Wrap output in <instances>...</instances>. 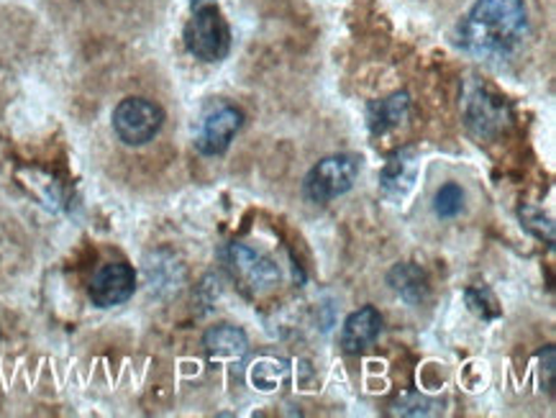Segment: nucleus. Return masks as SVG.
<instances>
[{"label": "nucleus", "instance_id": "1", "mask_svg": "<svg viewBox=\"0 0 556 418\" xmlns=\"http://www.w3.org/2000/svg\"><path fill=\"white\" fill-rule=\"evenodd\" d=\"M529 31L526 0H477L459 26L462 47L484 60L516 52Z\"/></svg>", "mask_w": 556, "mask_h": 418}, {"label": "nucleus", "instance_id": "2", "mask_svg": "<svg viewBox=\"0 0 556 418\" xmlns=\"http://www.w3.org/2000/svg\"><path fill=\"white\" fill-rule=\"evenodd\" d=\"M185 47L203 62H220L231 49V31L216 0H192V16L185 26Z\"/></svg>", "mask_w": 556, "mask_h": 418}, {"label": "nucleus", "instance_id": "3", "mask_svg": "<svg viewBox=\"0 0 556 418\" xmlns=\"http://www.w3.org/2000/svg\"><path fill=\"white\" fill-rule=\"evenodd\" d=\"M356 175H359V162L352 154H333L320 160L305 177V198L320 205L331 203L333 198L352 190Z\"/></svg>", "mask_w": 556, "mask_h": 418}, {"label": "nucleus", "instance_id": "4", "mask_svg": "<svg viewBox=\"0 0 556 418\" xmlns=\"http://www.w3.org/2000/svg\"><path fill=\"white\" fill-rule=\"evenodd\" d=\"M165 113L147 98H126L113 111V129L128 147H144L160 134Z\"/></svg>", "mask_w": 556, "mask_h": 418}, {"label": "nucleus", "instance_id": "5", "mask_svg": "<svg viewBox=\"0 0 556 418\" xmlns=\"http://www.w3.org/2000/svg\"><path fill=\"white\" fill-rule=\"evenodd\" d=\"M228 270H231L233 280L239 282V288L249 295H265L277 286L280 280V270L267 254L260 250H252L247 244H231L226 252Z\"/></svg>", "mask_w": 556, "mask_h": 418}, {"label": "nucleus", "instance_id": "6", "mask_svg": "<svg viewBox=\"0 0 556 418\" xmlns=\"http://www.w3.org/2000/svg\"><path fill=\"white\" fill-rule=\"evenodd\" d=\"M241 124H244V116H241V111L233 109V105L228 103L208 105L195 134L198 152L205 154V157L224 154L228 144H231V139L239 134Z\"/></svg>", "mask_w": 556, "mask_h": 418}, {"label": "nucleus", "instance_id": "7", "mask_svg": "<svg viewBox=\"0 0 556 418\" xmlns=\"http://www.w3.org/2000/svg\"><path fill=\"white\" fill-rule=\"evenodd\" d=\"M137 290V273L124 262H111L92 275L90 280V301L98 308H113L126 303Z\"/></svg>", "mask_w": 556, "mask_h": 418}, {"label": "nucleus", "instance_id": "8", "mask_svg": "<svg viewBox=\"0 0 556 418\" xmlns=\"http://www.w3.org/2000/svg\"><path fill=\"white\" fill-rule=\"evenodd\" d=\"M380 329H382L380 311L372 306L354 311V314L344 321V329H341V337H339L341 350L346 354L365 352L367 346L380 337Z\"/></svg>", "mask_w": 556, "mask_h": 418}, {"label": "nucleus", "instance_id": "9", "mask_svg": "<svg viewBox=\"0 0 556 418\" xmlns=\"http://www.w3.org/2000/svg\"><path fill=\"white\" fill-rule=\"evenodd\" d=\"M416 175H418L416 152H413V149H403V152H397L382 169L380 175L382 193L392 198V201H403V198L413 190V186H416Z\"/></svg>", "mask_w": 556, "mask_h": 418}, {"label": "nucleus", "instance_id": "10", "mask_svg": "<svg viewBox=\"0 0 556 418\" xmlns=\"http://www.w3.org/2000/svg\"><path fill=\"white\" fill-rule=\"evenodd\" d=\"M203 346L211 359H241L249 352V337L239 326L220 324L205 334Z\"/></svg>", "mask_w": 556, "mask_h": 418}, {"label": "nucleus", "instance_id": "11", "mask_svg": "<svg viewBox=\"0 0 556 418\" xmlns=\"http://www.w3.org/2000/svg\"><path fill=\"white\" fill-rule=\"evenodd\" d=\"M388 282L405 303H410V306H420V303H424L431 293L426 273L420 270L418 265H408V262H405V265L392 267L388 275Z\"/></svg>", "mask_w": 556, "mask_h": 418}, {"label": "nucleus", "instance_id": "12", "mask_svg": "<svg viewBox=\"0 0 556 418\" xmlns=\"http://www.w3.org/2000/svg\"><path fill=\"white\" fill-rule=\"evenodd\" d=\"M408 96L395 93L384 101H375L369 105V129L372 134H384L401 126L408 118Z\"/></svg>", "mask_w": 556, "mask_h": 418}, {"label": "nucleus", "instance_id": "13", "mask_svg": "<svg viewBox=\"0 0 556 418\" xmlns=\"http://www.w3.org/2000/svg\"><path fill=\"white\" fill-rule=\"evenodd\" d=\"M288 378H290L288 359L260 357L252 367H249V380H252V385L262 393L277 391V388H280Z\"/></svg>", "mask_w": 556, "mask_h": 418}, {"label": "nucleus", "instance_id": "14", "mask_svg": "<svg viewBox=\"0 0 556 418\" xmlns=\"http://www.w3.org/2000/svg\"><path fill=\"white\" fill-rule=\"evenodd\" d=\"M462 208H465V190L456 186V182H446L433 195V211H437L439 218L459 216Z\"/></svg>", "mask_w": 556, "mask_h": 418}, {"label": "nucleus", "instance_id": "15", "mask_svg": "<svg viewBox=\"0 0 556 418\" xmlns=\"http://www.w3.org/2000/svg\"><path fill=\"white\" fill-rule=\"evenodd\" d=\"M497 122H503V109L495 103V98H488L484 93L477 96L472 101V109H469V124H480V134H484L490 124Z\"/></svg>", "mask_w": 556, "mask_h": 418}, {"label": "nucleus", "instance_id": "16", "mask_svg": "<svg viewBox=\"0 0 556 418\" xmlns=\"http://www.w3.org/2000/svg\"><path fill=\"white\" fill-rule=\"evenodd\" d=\"M465 297H467L469 308H472L477 316L488 318V321H490V318L501 316V308H497V301H495L493 293H490L488 288H469L467 293H465Z\"/></svg>", "mask_w": 556, "mask_h": 418}, {"label": "nucleus", "instance_id": "17", "mask_svg": "<svg viewBox=\"0 0 556 418\" xmlns=\"http://www.w3.org/2000/svg\"><path fill=\"white\" fill-rule=\"evenodd\" d=\"M437 408V403L429 401V398H420V395H405L403 401H397L395 406V414L401 416H431Z\"/></svg>", "mask_w": 556, "mask_h": 418}]
</instances>
